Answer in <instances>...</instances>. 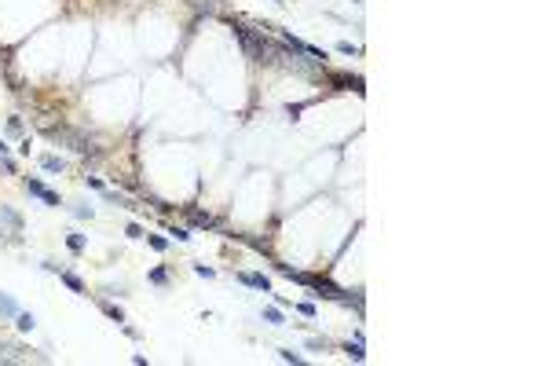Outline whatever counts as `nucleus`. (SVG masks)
<instances>
[{
  "mask_svg": "<svg viewBox=\"0 0 549 366\" xmlns=\"http://www.w3.org/2000/svg\"><path fill=\"white\" fill-rule=\"evenodd\" d=\"M26 191H29V194H37L40 202H48V205H62V202H59V194H55V191H48L40 179H29V176H26Z\"/></svg>",
  "mask_w": 549,
  "mask_h": 366,
  "instance_id": "obj_1",
  "label": "nucleus"
},
{
  "mask_svg": "<svg viewBox=\"0 0 549 366\" xmlns=\"http://www.w3.org/2000/svg\"><path fill=\"white\" fill-rule=\"evenodd\" d=\"M234 279H238L242 286H253V289H264V293H271V282L264 279V274H257V271H238Z\"/></svg>",
  "mask_w": 549,
  "mask_h": 366,
  "instance_id": "obj_2",
  "label": "nucleus"
},
{
  "mask_svg": "<svg viewBox=\"0 0 549 366\" xmlns=\"http://www.w3.org/2000/svg\"><path fill=\"white\" fill-rule=\"evenodd\" d=\"M187 220H191L194 227H213V223H216L209 212H201V209H194V205H187Z\"/></svg>",
  "mask_w": 549,
  "mask_h": 366,
  "instance_id": "obj_3",
  "label": "nucleus"
},
{
  "mask_svg": "<svg viewBox=\"0 0 549 366\" xmlns=\"http://www.w3.org/2000/svg\"><path fill=\"white\" fill-rule=\"evenodd\" d=\"M329 81H333V84H344V88L363 92V77H352V73H329Z\"/></svg>",
  "mask_w": 549,
  "mask_h": 366,
  "instance_id": "obj_4",
  "label": "nucleus"
},
{
  "mask_svg": "<svg viewBox=\"0 0 549 366\" xmlns=\"http://www.w3.org/2000/svg\"><path fill=\"white\" fill-rule=\"evenodd\" d=\"M344 355H348V359H355V362H363V359H366L363 341H359V337H355V341H348V344H344Z\"/></svg>",
  "mask_w": 549,
  "mask_h": 366,
  "instance_id": "obj_5",
  "label": "nucleus"
},
{
  "mask_svg": "<svg viewBox=\"0 0 549 366\" xmlns=\"http://www.w3.org/2000/svg\"><path fill=\"white\" fill-rule=\"evenodd\" d=\"M0 216H4V220H8V223L15 227V235H19V231H22V216H19V212H15L11 205H0Z\"/></svg>",
  "mask_w": 549,
  "mask_h": 366,
  "instance_id": "obj_6",
  "label": "nucleus"
},
{
  "mask_svg": "<svg viewBox=\"0 0 549 366\" xmlns=\"http://www.w3.org/2000/svg\"><path fill=\"white\" fill-rule=\"evenodd\" d=\"M0 315H4V318H15V315H19V304H15L8 293H0Z\"/></svg>",
  "mask_w": 549,
  "mask_h": 366,
  "instance_id": "obj_7",
  "label": "nucleus"
},
{
  "mask_svg": "<svg viewBox=\"0 0 549 366\" xmlns=\"http://www.w3.org/2000/svg\"><path fill=\"white\" fill-rule=\"evenodd\" d=\"M59 279H62V282H66V286L73 289V293H85V282H81V279H77V274H73V271H59Z\"/></svg>",
  "mask_w": 549,
  "mask_h": 366,
  "instance_id": "obj_8",
  "label": "nucleus"
},
{
  "mask_svg": "<svg viewBox=\"0 0 549 366\" xmlns=\"http://www.w3.org/2000/svg\"><path fill=\"white\" fill-rule=\"evenodd\" d=\"M40 165H44L48 172H62V169H66V161H62V158H55V154H44V158H40Z\"/></svg>",
  "mask_w": 549,
  "mask_h": 366,
  "instance_id": "obj_9",
  "label": "nucleus"
},
{
  "mask_svg": "<svg viewBox=\"0 0 549 366\" xmlns=\"http://www.w3.org/2000/svg\"><path fill=\"white\" fill-rule=\"evenodd\" d=\"M15 326H19V330L26 333V330H33V326H37V318L29 315V311H19V315H15Z\"/></svg>",
  "mask_w": 549,
  "mask_h": 366,
  "instance_id": "obj_10",
  "label": "nucleus"
},
{
  "mask_svg": "<svg viewBox=\"0 0 549 366\" xmlns=\"http://www.w3.org/2000/svg\"><path fill=\"white\" fill-rule=\"evenodd\" d=\"M103 311H106L110 318H114V323H117V326H124V311L117 308V304H106V300H103Z\"/></svg>",
  "mask_w": 549,
  "mask_h": 366,
  "instance_id": "obj_11",
  "label": "nucleus"
},
{
  "mask_svg": "<svg viewBox=\"0 0 549 366\" xmlns=\"http://www.w3.org/2000/svg\"><path fill=\"white\" fill-rule=\"evenodd\" d=\"M66 246L70 253H85V235H66Z\"/></svg>",
  "mask_w": 549,
  "mask_h": 366,
  "instance_id": "obj_12",
  "label": "nucleus"
},
{
  "mask_svg": "<svg viewBox=\"0 0 549 366\" xmlns=\"http://www.w3.org/2000/svg\"><path fill=\"white\" fill-rule=\"evenodd\" d=\"M264 323H271V326H286V323H282V311H278V308H264Z\"/></svg>",
  "mask_w": 549,
  "mask_h": 366,
  "instance_id": "obj_13",
  "label": "nucleus"
},
{
  "mask_svg": "<svg viewBox=\"0 0 549 366\" xmlns=\"http://www.w3.org/2000/svg\"><path fill=\"white\" fill-rule=\"evenodd\" d=\"M147 242H150V249H158V253H165V249H168V242H165L161 235H147Z\"/></svg>",
  "mask_w": 549,
  "mask_h": 366,
  "instance_id": "obj_14",
  "label": "nucleus"
},
{
  "mask_svg": "<svg viewBox=\"0 0 549 366\" xmlns=\"http://www.w3.org/2000/svg\"><path fill=\"white\" fill-rule=\"evenodd\" d=\"M150 282L165 286V282H168V271H165V267H154V271H150Z\"/></svg>",
  "mask_w": 549,
  "mask_h": 366,
  "instance_id": "obj_15",
  "label": "nucleus"
},
{
  "mask_svg": "<svg viewBox=\"0 0 549 366\" xmlns=\"http://www.w3.org/2000/svg\"><path fill=\"white\" fill-rule=\"evenodd\" d=\"M297 311L308 315V318H315V304H311V300H301V304H297Z\"/></svg>",
  "mask_w": 549,
  "mask_h": 366,
  "instance_id": "obj_16",
  "label": "nucleus"
},
{
  "mask_svg": "<svg viewBox=\"0 0 549 366\" xmlns=\"http://www.w3.org/2000/svg\"><path fill=\"white\" fill-rule=\"evenodd\" d=\"M308 348H311V352H319V348L326 352V348H329V341H326V337H311V341H308Z\"/></svg>",
  "mask_w": 549,
  "mask_h": 366,
  "instance_id": "obj_17",
  "label": "nucleus"
},
{
  "mask_svg": "<svg viewBox=\"0 0 549 366\" xmlns=\"http://www.w3.org/2000/svg\"><path fill=\"white\" fill-rule=\"evenodd\" d=\"M124 235H129V238H143V227H139V223H129V227H124Z\"/></svg>",
  "mask_w": 549,
  "mask_h": 366,
  "instance_id": "obj_18",
  "label": "nucleus"
},
{
  "mask_svg": "<svg viewBox=\"0 0 549 366\" xmlns=\"http://www.w3.org/2000/svg\"><path fill=\"white\" fill-rule=\"evenodd\" d=\"M337 52H341V55H355L359 48H355V44H348V40H341V44H337Z\"/></svg>",
  "mask_w": 549,
  "mask_h": 366,
  "instance_id": "obj_19",
  "label": "nucleus"
},
{
  "mask_svg": "<svg viewBox=\"0 0 549 366\" xmlns=\"http://www.w3.org/2000/svg\"><path fill=\"white\" fill-rule=\"evenodd\" d=\"M85 183H88V187H96V191H106V183L99 176H85Z\"/></svg>",
  "mask_w": 549,
  "mask_h": 366,
  "instance_id": "obj_20",
  "label": "nucleus"
},
{
  "mask_svg": "<svg viewBox=\"0 0 549 366\" xmlns=\"http://www.w3.org/2000/svg\"><path fill=\"white\" fill-rule=\"evenodd\" d=\"M194 274H201V279H213L216 271H213V267H205V264H194Z\"/></svg>",
  "mask_w": 549,
  "mask_h": 366,
  "instance_id": "obj_21",
  "label": "nucleus"
},
{
  "mask_svg": "<svg viewBox=\"0 0 549 366\" xmlns=\"http://www.w3.org/2000/svg\"><path fill=\"white\" fill-rule=\"evenodd\" d=\"M278 355H282V359H286V362H304V355H297V352H286V348H282V352H278Z\"/></svg>",
  "mask_w": 549,
  "mask_h": 366,
  "instance_id": "obj_22",
  "label": "nucleus"
},
{
  "mask_svg": "<svg viewBox=\"0 0 549 366\" xmlns=\"http://www.w3.org/2000/svg\"><path fill=\"white\" fill-rule=\"evenodd\" d=\"M168 235H176L180 242H187V238H191V231H187V227H172V231H168Z\"/></svg>",
  "mask_w": 549,
  "mask_h": 366,
  "instance_id": "obj_23",
  "label": "nucleus"
},
{
  "mask_svg": "<svg viewBox=\"0 0 549 366\" xmlns=\"http://www.w3.org/2000/svg\"><path fill=\"white\" fill-rule=\"evenodd\" d=\"M0 158H8V143L4 140H0Z\"/></svg>",
  "mask_w": 549,
  "mask_h": 366,
  "instance_id": "obj_24",
  "label": "nucleus"
},
{
  "mask_svg": "<svg viewBox=\"0 0 549 366\" xmlns=\"http://www.w3.org/2000/svg\"><path fill=\"white\" fill-rule=\"evenodd\" d=\"M275 4H286V0H275Z\"/></svg>",
  "mask_w": 549,
  "mask_h": 366,
  "instance_id": "obj_25",
  "label": "nucleus"
},
{
  "mask_svg": "<svg viewBox=\"0 0 549 366\" xmlns=\"http://www.w3.org/2000/svg\"><path fill=\"white\" fill-rule=\"evenodd\" d=\"M0 238H4V227H0Z\"/></svg>",
  "mask_w": 549,
  "mask_h": 366,
  "instance_id": "obj_26",
  "label": "nucleus"
},
{
  "mask_svg": "<svg viewBox=\"0 0 549 366\" xmlns=\"http://www.w3.org/2000/svg\"><path fill=\"white\" fill-rule=\"evenodd\" d=\"M191 4H198V0H191Z\"/></svg>",
  "mask_w": 549,
  "mask_h": 366,
  "instance_id": "obj_27",
  "label": "nucleus"
}]
</instances>
